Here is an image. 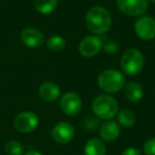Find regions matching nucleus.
Segmentation results:
<instances>
[{
  "mask_svg": "<svg viewBox=\"0 0 155 155\" xmlns=\"http://www.w3.org/2000/svg\"><path fill=\"white\" fill-rule=\"evenodd\" d=\"M85 24L94 34H105L112 26V16L105 8L97 5L88 10L85 16Z\"/></svg>",
  "mask_w": 155,
  "mask_h": 155,
  "instance_id": "1",
  "label": "nucleus"
},
{
  "mask_svg": "<svg viewBox=\"0 0 155 155\" xmlns=\"http://www.w3.org/2000/svg\"><path fill=\"white\" fill-rule=\"evenodd\" d=\"M93 112L99 119L110 120L118 113V103L116 99L108 95H100L93 101Z\"/></svg>",
  "mask_w": 155,
  "mask_h": 155,
  "instance_id": "2",
  "label": "nucleus"
},
{
  "mask_svg": "<svg viewBox=\"0 0 155 155\" xmlns=\"http://www.w3.org/2000/svg\"><path fill=\"white\" fill-rule=\"evenodd\" d=\"M124 77L118 70L106 69L98 77V85L103 91L107 94L118 93L124 86Z\"/></svg>",
  "mask_w": 155,
  "mask_h": 155,
  "instance_id": "3",
  "label": "nucleus"
},
{
  "mask_svg": "<svg viewBox=\"0 0 155 155\" xmlns=\"http://www.w3.org/2000/svg\"><path fill=\"white\" fill-rule=\"evenodd\" d=\"M144 65V58L138 49L132 48L121 56L120 67L124 73L129 75H136L142 70Z\"/></svg>",
  "mask_w": 155,
  "mask_h": 155,
  "instance_id": "4",
  "label": "nucleus"
},
{
  "mask_svg": "<svg viewBox=\"0 0 155 155\" xmlns=\"http://www.w3.org/2000/svg\"><path fill=\"white\" fill-rule=\"evenodd\" d=\"M38 117L33 112H21L14 119V127L20 133H31L38 127Z\"/></svg>",
  "mask_w": 155,
  "mask_h": 155,
  "instance_id": "5",
  "label": "nucleus"
},
{
  "mask_svg": "<svg viewBox=\"0 0 155 155\" xmlns=\"http://www.w3.org/2000/svg\"><path fill=\"white\" fill-rule=\"evenodd\" d=\"M117 8L127 16H140L148 10V0H117Z\"/></svg>",
  "mask_w": 155,
  "mask_h": 155,
  "instance_id": "6",
  "label": "nucleus"
},
{
  "mask_svg": "<svg viewBox=\"0 0 155 155\" xmlns=\"http://www.w3.org/2000/svg\"><path fill=\"white\" fill-rule=\"evenodd\" d=\"M135 33L143 41L155 38V19L152 16H142L135 21Z\"/></svg>",
  "mask_w": 155,
  "mask_h": 155,
  "instance_id": "7",
  "label": "nucleus"
},
{
  "mask_svg": "<svg viewBox=\"0 0 155 155\" xmlns=\"http://www.w3.org/2000/svg\"><path fill=\"white\" fill-rule=\"evenodd\" d=\"M60 107L63 113L68 116H75L82 108V100L75 93H66L60 101Z\"/></svg>",
  "mask_w": 155,
  "mask_h": 155,
  "instance_id": "8",
  "label": "nucleus"
},
{
  "mask_svg": "<svg viewBox=\"0 0 155 155\" xmlns=\"http://www.w3.org/2000/svg\"><path fill=\"white\" fill-rule=\"evenodd\" d=\"M52 138L60 144H66L74 137V129L69 122H60L52 130Z\"/></svg>",
  "mask_w": 155,
  "mask_h": 155,
  "instance_id": "9",
  "label": "nucleus"
},
{
  "mask_svg": "<svg viewBox=\"0 0 155 155\" xmlns=\"http://www.w3.org/2000/svg\"><path fill=\"white\" fill-rule=\"evenodd\" d=\"M102 41L97 36H86L79 45V52L85 58H93L97 55L102 49Z\"/></svg>",
  "mask_w": 155,
  "mask_h": 155,
  "instance_id": "10",
  "label": "nucleus"
},
{
  "mask_svg": "<svg viewBox=\"0 0 155 155\" xmlns=\"http://www.w3.org/2000/svg\"><path fill=\"white\" fill-rule=\"evenodd\" d=\"M21 41L30 48H38L45 44V36L44 34L35 28H26L20 33Z\"/></svg>",
  "mask_w": 155,
  "mask_h": 155,
  "instance_id": "11",
  "label": "nucleus"
},
{
  "mask_svg": "<svg viewBox=\"0 0 155 155\" xmlns=\"http://www.w3.org/2000/svg\"><path fill=\"white\" fill-rule=\"evenodd\" d=\"M100 136L105 141H114L120 134V127L114 120H107L100 127Z\"/></svg>",
  "mask_w": 155,
  "mask_h": 155,
  "instance_id": "12",
  "label": "nucleus"
},
{
  "mask_svg": "<svg viewBox=\"0 0 155 155\" xmlns=\"http://www.w3.org/2000/svg\"><path fill=\"white\" fill-rule=\"evenodd\" d=\"M60 88L55 83L45 82L39 86L38 95L45 102H53L60 97Z\"/></svg>",
  "mask_w": 155,
  "mask_h": 155,
  "instance_id": "13",
  "label": "nucleus"
},
{
  "mask_svg": "<svg viewBox=\"0 0 155 155\" xmlns=\"http://www.w3.org/2000/svg\"><path fill=\"white\" fill-rule=\"evenodd\" d=\"M106 148L103 141L98 138H91L85 143L84 155H105Z\"/></svg>",
  "mask_w": 155,
  "mask_h": 155,
  "instance_id": "14",
  "label": "nucleus"
},
{
  "mask_svg": "<svg viewBox=\"0 0 155 155\" xmlns=\"http://www.w3.org/2000/svg\"><path fill=\"white\" fill-rule=\"evenodd\" d=\"M124 95L130 102H138L143 97V89L138 83L130 82L124 88Z\"/></svg>",
  "mask_w": 155,
  "mask_h": 155,
  "instance_id": "15",
  "label": "nucleus"
},
{
  "mask_svg": "<svg viewBox=\"0 0 155 155\" xmlns=\"http://www.w3.org/2000/svg\"><path fill=\"white\" fill-rule=\"evenodd\" d=\"M58 0H35V9L41 14H50L56 9Z\"/></svg>",
  "mask_w": 155,
  "mask_h": 155,
  "instance_id": "16",
  "label": "nucleus"
},
{
  "mask_svg": "<svg viewBox=\"0 0 155 155\" xmlns=\"http://www.w3.org/2000/svg\"><path fill=\"white\" fill-rule=\"evenodd\" d=\"M118 121L122 127H131L136 122V115L131 110H122L118 114Z\"/></svg>",
  "mask_w": 155,
  "mask_h": 155,
  "instance_id": "17",
  "label": "nucleus"
},
{
  "mask_svg": "<svg viewBox=\"0 0 155 155\" xmlns=\"http://www.w3.org/2000/svg\"><path fill=\"white\" fill-rule=\"evenodd\" d=\"M5 152L8 155H22L25 152V147L17 140H10L5 143Z\"/></svg>",
  "mask_w": 155,
  "mask_h": 155,
  "instance_id": "18",
  "label": "nucleus"
},
{
  "mask_svg": "<svg viewBox=\"0 0 155 155\" xmlns=\"http://www.w3.org/2000/svg\"><path fill=\"white\" fill-rule=\"evenodd\" d=\"M47 47L49 48L51 51H54V52L62 51V50L66 47V41H65L64 37H62L61 35H54V36H51L50 38H48Z\"/></svg>",
  "mask_w": 155,
  "mask_h": 155,
  "instance_id": "19",
  "label": "nucleus"
},
{
  "mask_svg": "<svg viewBox=\"0 0 155 155\" xmlns=\"http://www.w3.org/2000/svg\"><path fill=\"white\" fill-rule=\"evenodd\" d=\"M143 152L146 155H155V137H152L144 142Z\"/></svg>",
  "mask_w": 155,
  "mask_h": 155,
  "instance_id": "20",
  "label": "nucleus"
},
{
  "mask_svg": "<svg viewBox=\"0 0 155 155\" xmlns=\"http://www.w3.org/2000/svg\"><path fill=\"white\" fill-rule=\"evenodd\" d=\"M104 50L107 52L108 54H115L118 52L119 47L116 43H107L104 47Z\"/></svg>",
  "mask_w": 155,
  "mask_h": 155,
  "instance_id": "21",
  "label": "nucleus"
},
{
  "mask_svg": "<svg viewBox=\"0 0 155 155\" xmlns=\"http://www.w3.org/2000/svg\"><path fill=\"white\" fill-rule=\"evenodd\" d=\"M122 155H141V153L136 148H127V150L123 151Z\"/></svg>",
  "mask_w": 155,
  "mask_h": 155,
  "instance_id": "22",
  "label": "nucleus"
},
{
  "mask_svg": "<svg viewBox=\"0 0 155 155\" xmlns=\"http://www.w3.org/2000/svg\"><path fill=\"white\" fill-rule=\"evenodd\" d=\"M25 155H43L41 152H38V151H35V150H31L29 151V152H27Z\"/></svg>",
  "mask_w": 155,
  "mask_h": 155,
  "instance_id": "23",
  "label": "nucleus"
},
{
  "mask_svg": "<svg viewBox=\"0 0 155 155\" xmlns=\"http://www.w3.org/2000/svg\"><path fill=\"white\" fill-rule=\"evenodd\" d=\"M151 1H152L153 3H155V0H151Z\"/></svg>",
  "mask_w": 155,
  "mask_h": 155,
  "instance_id": "24",
  "label": "nucleus"
}]
</instances>
